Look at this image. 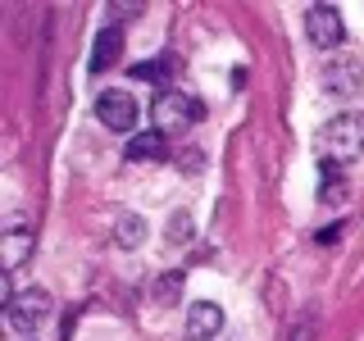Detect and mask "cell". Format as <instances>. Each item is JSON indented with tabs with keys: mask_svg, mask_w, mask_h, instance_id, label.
Listing matches in <instances>:
<instances>
[{
	"mask_svg": "<svg viewBox=\"0 0 364 341\" xmlns=\"http://www.w3.org/2000/svg\"><path fill=\"white\" fill-rule=\"evenodd\" d=\"M318 155L333 159V164H350V159L364 155V114L346 109L337 114V119H328V128L318 132Z\"/></svg>",
	"mask_w": 364,
	"mask_h": 341,
	"instance_id": "1",
	"label": "cell"
},
{
	"mask_svg": "<svg viewBox=\"0 0 364 341\" xmlns=\"http://www.w3.org/2000/svg\"><path fill=\"white\" fill-rule=\"evenodd\" d=\"M205 105L187 91H159L155 105H151V119H155V132H187L191 123H200Z\"/></svg>",
	"mask_w": 364,
	"mask_h": 341,
	"instance_id": "2",
	"label": "cell"
},
{
	"mask_svg": "<svg viewBox=\"0 0 364 341\" xmlns=\"http://www.w3.org/2000/svg\"><path fill=\"white\" fill-rule=\"evenodd\" d=\"M364 87V60L355 50H337L323 60V91L337 100H355Z\"/></svg>",
	"mask_w": 364,
	"mask_h": 341,
	"instance_id": "3",
	"label": "cell"
},
{
	"mask_svg": "<svg viewBox=\"0 0 364 341\" xmlns=\"http://www.w3.org/2000/svg\"><path fill=\"white\" fill-rule=\"evenodd\" d=\"M305 37H310L314 50H323V55H337L341 50V41H346V23H341V9L337 5H310L305 9Z\"/></svg>",
	"mask_w": 364,
	"mask_h": 341,
	"instance_id": "4",
	"label": "cell"
},
{
	"mask_svg": "<svg viewBox=\"0 0 364 341\" xmlns=\"http://www.w3.org/2000/svg\"><path fill=\"white\" fill-rule=\"evenodd\" d=\"M5 314H9V323H14L18 332H32V328H41L46 318H50V291H41V287L14 291L9 305H5Z\"/></svg>",
	"mask_w": 364,
	"mask_h": 341,
	"instance_id": "5",
	"label": "cell"
},
{
	"mask_svg": "<svg viewBox=\"0 0 364 341\" xmlns=\"http://www.w3.org/2000/svg\"><path fill=\"white\" fill-rule=\"evenodd\" d=\"M96 119L105 123L109 132H132L136 128V100H132V91H123V87L100 91V96H96Z\"/></svg>",
	"mask_w": 364,
	"mask_h": 341,
	"instance_id": "6",
	"label": "cell"
},
{
	"mask_svg": "<svg viewBox=\"0 0 364 341\" xmlns=\"http://www.w3.org/2000/svg\"><path fill=\"white\" fill-rule=\"evenodd\" d=\"M223 332V310L214 301H196L187 305V328H182V341H214Z\"/></svg>",
	"mask_w": 364,
	"mask_h": 341,
	"instance_id": "7",
	"label": "cell"
},
{
	"mask_svg": "<svg viewBox=\"0 0 364 341\" xmlns=\"http://www.w3.org/2000/svg\"><path fill=\"white\" fill-rule=\"evenodd\" d=\"M28 255H32V227L28 223H9V232H5V273L23 269Z\"/></svg>",
	"mask_w": 364,
	"mask_h": 341,
	"instance_id": "8",
	"label": "cell"
},
{
	"mask_svg": "<svg viewBox=\"0 0 364 341\" xmlns=\"http://www.w3.org/2000/svg\"><path fill=\"white\" fill-rule=\"evenodd\" d=\"M128 159H136V164H155V159H164V132H136L128 136Z\"/></svg>",
	"mask_w": 364,
	"mask_h": 341,
	"instance_id": "9",
	"label": "cell"
},
{
	"mask_svg": "<svg viewBox=\"0 0 364 341\" xmlns=\"http://www.w3.org/2000/svg\"><path fill=\"white\" fill-rule=\"evenodd\" d=\"M114 242H119L123 250H136L146 242V219H136L132 210H119L114 214Z\"/></svg>",
	"mask_w": 364,
	"mask_h": 341,
	"instance_id": "10",
	"label": "cell"
},
{
	"mask_svg": "<svg viewBox=\"0 0 364 341\" xmlns=\"http://www.w3.org/2000/svg\"><path fill=\"white\" fill-rule=\"evenodd\" d=\"M119 50H123V32L119 28H105L96 37V50H91V73H105V68L119 60Z\"/></svg>",
	"mask_w": 364,
	"mask_h": 341,
	"instance_id": "11",
	"label": "cell"
},
{
	"mask_svg": "<svg viewBox=\"0 0 364 341\" xmlns=\"http://www.w3.org/2000/svg\"><path fill=\"white\" fill-rule=\"evenodd\" d=\"M346 196V182H341L333 159H318V200H341Z\"/></svg>",
	"mask_w": 364,
	"mask_h": 341,
	"instance_id": "12",
	"label": "cell"
},
{
	"mask_svg": "<svg viewBox=\"0 0 364 341\" xmlns=\"http://www.w3.org/2000/svg\"><path fill=\"white\" fill-rule=\"evenodd\" d=\"M132 77H136V82H164L168 68H164V60H146V64L132 68Z\"/></svg>",
	"mask_w": 364,
	"mask_h": 341,
	"instance_id": "13",
	"label": "cell"
},
{
	"mask_svg": "<svg viewBox=\"0 0 364 341\" xmlns=\"http://www.w3.org/2000/svg\"><path fill=\"white\" fill-rule=\"evenodd\" d=\"M168 242L173 246H182V242H191V214H173V219H168Z\"/></svg>",
	"mask_w": 364,
	"mask_h": 341,
	"instance_id": "14",
	"label": "cell"
},
{
	"mask_svg": "<svg viewBox=\"0 0 364 341\" xmlns=\"http://www.w3.org/2000/svg\"><path fill=\"white\" fill-rule=\"evenodd\" d=\"M287 341H314V314H301V323H291Z\"/></svg>",
	"mask_w": 364,
	"mask_h": 341,
	"instance_id": "15",
	"label": "cell"
},
{
	"mask_svg": "<svg viewBox=\"0 0 364 341\" xmlns=\"http://www.w3.org/2000/svg\"><path fill=\"white\" fill-rule=\"evenodd\" d=\"M136 9H141V5H109V14H114V18H132Z\"/></svg>",
	"mask_w": 364,
	"mask_h": 341,
	"instance_id": "16",
	"label": "cell"
}]
</instances>
